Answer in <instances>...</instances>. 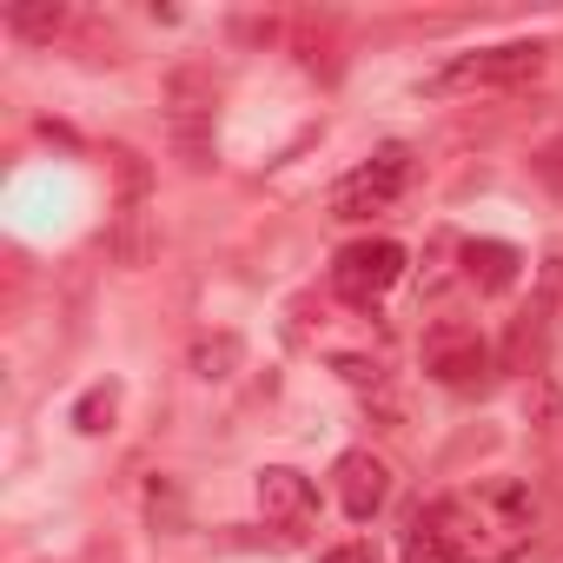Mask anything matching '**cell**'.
<instances>
[{"mask_svg":"<svg viewBox=\"0 0 563 563\" xmlns=\"http://www.w3.org/2000/svg\"><path fill=\"white\" fill-rule=\"evenodd\" d=\"M530 543V490L517 477H484L477 490L438 497L405 523L411 563H510Z\"/></svg>","mask_w":563,"mask_h":563,"instance_id":"1","label":"cell"},{"mask_svg":"<svg viewBox=\"0 0 563 563\" xmlns=\"http://www.w3.org/2000/svg\"><path fill=\"white\" fill-rule=\"evenodd\" d=\"M411 179V146H378L365 166H352L339 186H332V219H372L385 212Z\"/></svg>","mask_w":563,"mask_h":563,"instance_id":"2","label":"cell"},{"mask_svg":"<svg viewBox=\"0 0 563 563\" xmlns=\"http://www.w3.org/2000/svg\"><path fill=\"white\" fill-rule=\"evenodd\" d=\"M543 67L537 41H510V47H484V54H457L451 67H438L424 80V93H464V87H517Z\"/></svg>","mask_w":563,"mask_h":563,"instance_id":"3","label":"cell"},{"mask_svg":"<svg viewBox=\"0 0 563 563\" xmlns=\"http://www.w3.org/2000/svg\"><path fill=\"white\" fill-rule=\"evenodd\" d=\"M212 80L199 74V67H179L173 74V87H166V120H173V146H179V159L199 173V166H212Z\"/></svg>","mask_w":563,"mask_h":563,"instance_id":"4","label":"cell"},{"mask_svg":"<svg viewBox=\"0 0 563 563\" xmlns=\"http://www.w3.org/2000/svg\"><path fill=\"white\" fill-rule=\"evenodd\" d=\"M398 278H405V245L398 239H358L332 265V292L352 299V306H372V299H385L398 286Z\"/></svg>","mask_w":563,"mask_h":563,"instance_id":"5","label":"cell"},{"mask_svg":"<svg viewBox=\"0 0 563 563\" xmlns=\"http://www.w3.org/2000/svg\"><path fill=\"white\" fill-rule=\"evenodd\" d=\"M424 372L451 391H477L490 378V345L477 339V325H431L424 332Z\"/></svg>","mask_w":563,"mask_h":563,"instance_id":"6","label":"cell"},{"mask_svg":"<svg viewBox=\"0 0 563 563\" xmlns=\"http://www.w3.org/2000/svg\"><path fill=\"white\" fill-rule=\"evenodd\" d=\"M258 510H265V523H278V530L299 537V530L319 517V490H312V477L292 471V464H265V471H258Z\"/></svg>","mask_w":563,"mask_h":563,"instance_id":"7","label":"cell"},{"mask_svg":"<svg viewBox=\"0 0 563 563\" xmlns=\"http://www.w3.org/2000/svg\"><path fill=\"white\" fill-rule=\"evenodd\" d=\"M332 477H339V504H345L358 523L378 517L385 497H391V471H385V457H372V451H345Z\"/></svg>","mask_w":563,"mask_h":563,"instance_id":"8","label":"cell"},{"mask_svg":"<svg viewBox=\"0 0 563 563\" xmlns=\"http://www.w3.org/2000/svg\"><path fill=\"white\" fill-rule=\"evenodd\" d=\"M517 265H523V258H517V245H504V239H471V245H464V278H471L477 292H490V299L517 286Z\"/></svg>","mask_w":563,"mask_h":563,"instance_id":"9","label":"cell"},{"mask_svg":"<svg viewBox=\"0 0 563 563\" xmlns=\"http://www.w3.org/2000/svg\"><path fill=\"white\" fill-rule=\"evenodd\" d=\"M8 27H14L21 41H34V47H54V41L74 27V8H67V0H14V8H8Z\"/></svg>","mask_w":563,"mask_h":563,"instance_id":"10","label":"cell"},{"mask_svg":"<svg viewBox=\"0 0 563 563\" xmlns=\"http://www.w3.org/2000/svg\"><path fill=\"white\" fill-rule=\"evenodd\" d=\"M186 365H192V378L219 385V378H232L245 365V345H239V332H199L192 352H186Z\"/></svg>","mask_w":563,"mask_h":563,"instance_id":"11","label":"cell"},{"mask_svg":"<svg viewBox=\"0 0 563 563\" xmlns=\"http://www.w3.org/2000/svg\"><path fill=\"white\" fill-rule=\"evenodd\" d=\"M107 245H113V258H120V265H133V272H140V265L153 258V245H159V239H153L146 206H120V219H113V239H107Z\"/></svg>","mask_w":563,"mask_h":563,"instance_id":"12","label":"cell"},{"mask_svg":"<svg viewBox=\"0 0 563 563\" xmlns=\"http://www.w3.org/2000/svg\"><path fill=\"white\" fill-rule=\"evenodd\" d=\"M113 418H120V385H113V378H107V385H93V391L74 405V431H87V438L113 431Z\"/></svg>","mask_w":563,"mask_h":563,"instance_id":"13","label":"cell"},{"mask_svg":"<svg viewBox=\"0 0 563 563\" xmlns=\"http://www.w3.org/2000/svg\"><path fill=\"white\" fill-rule=\"evenodd\" d=\"M113 179H120V206H146L153 173H146V159H140L133 146H113Z\"/></svg>","mask_w":563,"mask_h":563,"instance_id":"14","label":"cell"},{"mask_svg":"<svg viewBox=\"0 0 563 563\" xmlns=\"http://www.w3.org/2000/svg\"><path fill=\"white\" fill-rule=\"evenodd\" d=\"M504 358H510V372H537V365H543V325H537V312L510 325V345H504Z\"/></svg>","mask_w":563,"mask_h":563,"instance_id":"15","label":"cell"},{"mask_svg":"<svg viewBox=\"0 0 563 563\" xmlns=\"http://www.w3.org/2000/svg\"><path fill=\"white\" fill-rule=\"evenodd\" d=\"M146 517H153L159 530H179L186 504H179V484H173V477H153V490H146Z\"/></svg>","mask_w":563,"mask_h":563,"instance_id":"16","label":"cell"},{"mask_svg":"<svg viewBox=\"0 0 563 563\" xmlns=\"http://www.w3.org/2000/svg\"><path fill=\"white\" fill-rule=\"evenodd\" d=\"M451 252H464V245H457L451 232H438V239H431V265H424V292H444V278H451L444 258H451Z\"/></svg>","mask_w":563,"mask_h":563,"instance_id":"17","label":"cell"},{"mask_svg":"<svg viewBox=\"0 0 563 563\" xmlns=\"http://www.w3.org/2000/svg\"><path fill=\"white\" fill-rule=\"evenodd\" d=\"M339 378L358 385V391H378V385H385V365H378V358H339Z\"/></svg>","mask_w":563,"mask_h":563,"instance_id":"18","label":"cell"},{"mask_svg":"<svg viewBox=\"0 0 563 563\" xmlns=\"http://www.w3.org/2000/svg\"><path fill=\"white\" fill-rule=\"evenodd\" d=\"M319 563H378V543H339V550H325Z\"/></svg>","mask_w":563,"mask_h":563,"instance_id":"19","label":"cell"}]
</instances>
